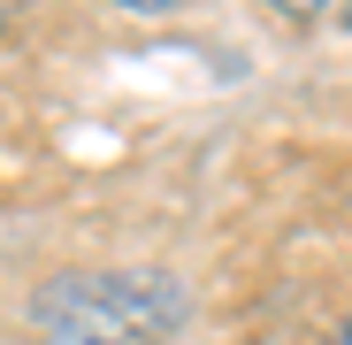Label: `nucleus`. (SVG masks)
I'll return each mask as SVG.
<instances>
[{
  "instance_id": "nucleus-1",
  "label": "nucleus",
  "mask_w": 352,
  "mask_h": 345,
  "mask_svg": "<svg viewBox=\"0 0 352 345\" xmlns=\"http://www.w3.org/2000/svg\"><path fill=\"white\" fill-rule=\"evenodd\" d=\"M184 322V292L168 276H123V269H85L38 292V330L62 345H153Z\"/></svg>"
},
{
  "instance_id": "nucleus-3",
  "label": "nucleus",
  "mask_w": 352,
  "mask_h": 345,
  "mask_svg": "<svg viewBox=\"0 0 352 345\" xmlns=\"http://www.w3.org/2000/svg\"><path fill=\"white\" fill-rule=\"evenodd\" d=\"M276 8H283V16H314L322 0H276Z\"/></svg>"
},
{
  "instance_id": "nucleus-5",
  "label": "nucleus",
  "mask_w": 352,
  "mask_h": 345,
  "mask_svg": "<svg viewBox=\"0 0 352 345\" xmlns=\"http://www.w3.org/2000/svg\"><path fill=\"white\" fill-rule=\"evenodd\" d=\"M8 16H16V0H0V23H8Z\"/></svg>"
},
{
  "instance_id": "nucleus-2",
  "label": "nucleus",
  "mask_w": 352,
  "mask_h": 345,
  "mask_svg": "<svg viewBox=\"0 0 352 345\" xmlns=\"http://www.w3.org/2000/svg\"><path fill=\"white\" fill-rule=\"evenodd\" d=\"M115 8H131V16H168V8H184V0H115Z\"/></svg>"
},
{
  "instance_id": "nucleus-4",
  "label": "nucleus",
  "mask_w": 352,
  "mask_h": 345,
  "mask_svg": "<svg viewBox=\"0 0 352 345\" xmlns=\"http://www.w3.org/2000/svg\"><path fill=\"white\" fill-rule=\"evenodd\" d=\"M329 345H352V322H344V330H337V337H329Z\"/></svg>"
},
{
  "instance_id": "nucleus-6",
  "label": "nucleus",
  "mask_w": 352,
  "mask_h": 345,
  "mask_svg": "<svg viewBox=\"0 0 352 345\" xmlns=\"http://www.w3.org/2000/svg\"><path fill=\"white\" fill-rule=\"evenodd\" d=\"M344 23H352V0H344Z\"/></svg>"
}]
</instances>
